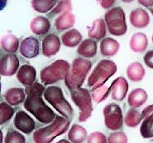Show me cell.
<instances>
[{
    "mask_svg": "<svg viewBox=\"0 0 153 143\" xmlns=\"http://www.w3.org/2000/svg\"><path fill=\"white\" fill-rule=\"evenodd\" d=\"M45 89L42 85L35 82L26 86L25 91L26 97L23 102V107L39 122L47 124L51 123L56 115L43 100L42 95Z\"/></svg>",
    "mask_w": 153,
    "mask_h": 143,
    "instance_id": "cell-1",
    "label": "cell"
},
{
    "mask_svg": "<svg viewBox=\"0 0 153 143\" xmlns=\"http://www.w3.org/2000/svg\"><path fill=\"white\" fill-rule=\"evenodd\" d=\"M69 125V119L56 116L50 125L39 128L33 132V141L35 143H51L57 136L65 133Z\"/></svg>",
    "mask_w": 153,
    "mask_h": 143,
    "instance_id": "cell-2",
    "label": "cell"
},
{
    "mask_svg": "<svg viewBox=\"0 0 153 143\" xmlns=\"http://www.w3.org/2000/svg\"><path fill=\"white\" fill-rule=\"evenodd\" d=\"M91 67L90 60L84 58H75L64 79L66 87L71 91L81 88Z\"/></svg>",
    "mask_w": 153,
    "mask_h": 143,
    "instance_id": "cell-3",
    "label": "cell"
},
{
    "mask_svg": "<svg viewBox=\"0 0 153 143\" xmlns=\"http://www.w3.org/2000/svg\"><path fill=\"white\" fill-rule=\"evenodd\" d=\"M116 64L109 60H100L87 79L88 87L94 89L104 85L105 82L117 72Z\"/></svg>",
    "mask_w": 153,
    "mask_h": 143,
    "instance_id": "cell-4",
    "label": "cell"
},
{
    "mask_svg": "<svg viewBox=\"0 0 153 143\" xmlns=\"http://www.w3.org/2000/svg\"><path fill=\"white\" fill-rule=\"evenodd\" d=\"M45 100L50 103L64 117L70 119L74 111L69 102L65 99L62 89L57 86L47 87L44 92Z\"/></svg>",
    "mask_w": 153,
    "mask_h": 143,
    "instance_id": "cell-5",
    "label": "cell"
},
{
    "mask_svg": "<svg viewBox=\"0 0 153 143\" xmlns=\"http://www.w3.org/2000/svg\"><path fill=\"white\" fill-rule=\"evenodd\" d=\"M70 68L67 61L61 59L56 60L41 70V81L44 85H48L65 79Z\"/></svg>",
    "mask_w": 153,
    "mask_h": 143,
    "instance_id": "cell-6",
    "label": "cell"
},
{
    "mask_svg": "<svg viewBox=\"0 0 153 143\" xmlns=\"http://www.w3.org/2000/svg\"><path fill=\"white\" fill-rule=\"evenodd\" d=\"M71 98L79 108V122H84L87 121L91 116L93 111L92 97L88 90L81 87L71 91Z\"/></svg>",
    "mask_w": 153,
    "mask_h": 143,
    "instance_id": "cell-7",
    "label": "cell"
},
{
    "mask_svg": "<svg viewBox=\"0 0 153 143\" xmlns=\"http://www.w3.org/2000/svg\"><path fill=\"white\" fill-rule=\"evenodd\" d=\"M104 18L110 34L118 36L126 33L127 26L125 13L121 7H115L109 10L105 13Z\"/></svg>",
    "mask_w": 153,
    "mask_h": 143,
    "instance_id": "cell-8",
    "label": "cell"
},
{
    "mask_svg": "<svg viewBox=\"0 0 153 143\" xmlns=\"http://www.w3.org/2000/svg\"><path fill=\"white\" fill-rule=\"evenodd\" d=\"M104 123L111 130H117L123 125V116L121 107L115 103H110L103 109Z\"/></svg>",
    "mask_w": 153,
    "mask_h": 143,
    "instance_id": "cell-9",
    "label": "cell"
},
{
    "mask_svg": "<svg viewBox=\"0 0 153 143\" xmlns=\"http://www.w3.org/2000/svg\"><path fill=\"white\" fill-rule=\"evenodd\" d=\"M19 60L13 54L8 53L2 55L0 59V74L4 76H11L18 71Z\"/></svg>",
    "mask_w": 153,
    "mask_h": 143,
    "instance_id": "cell-10",
    "label": "cell"
},
{
    "mask_svg": "<svg viewBox=\"0 0 153 143\" xmlns=\"http://www.w3.org/2000/svg\"><path fill=\"white\" fill-rule=\"evenodd\" d=\"M13 124L16 129L25 134L32 133L35 128V121L23 110H20L16 113Z\"/></svg>",
    "mask_w": 153,
    "mask_h": 143,
    "instance_id": "cell-11",
    "label": "cell"
},
{
    "mask_svg": "<svg viewBox=\"0 0 153 143\" xmlns=\"http://www.w3.org/2000/svg\"><path fill=\"white\" fill-rule=\"evenodd\" d=\"M39 41L33 36H28L23 39L19 47L20 54L29 59L36 57L39 53Z\"/></svg>",
    "mask_w": 153,
    "mask_h": 143,
    "instance_id": "cell-12",
    "label": "cell"
},
{
    "mask_svg": "<svg viewBox=\"0 0 153 143\" xmlns=\"http://www.w3.org/2000/svg\"><path fill=\"white\" fill-rule=\"evenodd\" d=\"M61 42L59 36L55 34L47 35L42 41V53L50 57L56 55L60 50Z\"/></svg>",
    "mask_w": 153,
    "mask_h": 143,
    "instance_id": "cell-13",
    "label": "cell"
},
{
    "mask_svg": "<svg viewBox=\"0 0 153 143\" xmlns=\"http://www.w3.org/2000/svg\"><path fill=\"white\" fill-rule=\"evenodd\" d=\"M110 89L112 99L117 101H121L127 95L128 89V82L124 77H118L112 82Z\"/></svg>",
    "mask_w": 153,
    "mask_h": 143,
    "instance_id": "cell-14",
    "label": "cell"
},
{
    "mask_svg": "<svg viewBox=\"0 0 153 143\" xmlns=\"http://www.w3.org/2000/svg\"><path fill=\"white\" fill-rule=\"evenodd\" d=\"M36 76V72L35 67L30 64H23L17 72V79L18 81L27 86L35 82Z\"/></svg>",
    "mask_w": 153,
    "mask_h": 143,
    "instance_id": "cell-15",
    "label": "cell"
},
{
    "mask_svg": "<svg viewBox=\"0 0 153 143\" xmlns=\"http://www.w3.org/2000/svg\"><path fill=\"white\" fill-rule=\"evenodd\" d=\"M150 21L148 13L141 8L132 10L130 14V22L136 28H143L147 26Z\"/></svg>",
    "mask_w": 153,
    "mask_h": 143,
    "instance_id": "cell-16",
    "label": "cell"
},
{
    "mask_svg": "<svg viewBox=\"0 0 153 143\" xmlns=\"http://www.w3.org/2000/svg\"><path fill=\"white\" fill-rule=\"evenodd\" d=\"M25 91L21 88H11L4 94V98L10 105L16 106L24 102L26 95Z\"/></svg>",
    "mask_w": 153,
    "mask_h": 143,
    "instance_id": "cell-17",
    "label": "cell"
},
{
    "mask_svg": "<svg viewBox=\"0 0 153 143\" xmlns=\"http://www.w3.org/2000/svg\"><path fill=\"white\" fill-rule=\"evenodd\" d=\"M30 28L34 34L43 35L49 31L50 22L47 17L39 15L32 19L30 24Z\"/></svg>",
    "mask_w": 153,
    "mask_h": 143,
    "instance_id": "cell-18",
    "label": "cell"
},
{
    "mask_svg": "<svg viewBox=\"0 0 153 143\" xmlns=\"http://www.w3.org/2000/svg\"><path fill=\"white\" fill-rule=\"evenodd\" d=\"M97 43L94 40L91 38L86 39L81 42L77 49V53L85 58L93 57L97 53Z\"/></svg>",
    "mask_w": 153,
    "mask_h": 143,
    "instance_id": "cell-19",
    "label": "cell"
},
{
    "mask_svg": "<svg viewBox=\"0 0 153 143\" xmlns=\"http://www.w3.org/2000/svg\"><path fill=\"white\" fill-rule=\"evenodd\" d=\"M106 24L103 19L95 20L92 26L88 30V35L90 38L96 40H100L106 34Z\"/></svg>",
    "mask_w": 153,
    "mask_h": 143,
    "instance_id": "cell-20",
    "label": "cell"
},
{
    "mask_svg": "<svg viewBox=\"0 0 153 143\" xmlns=\"http://www.w3.org/2000/svg\"><path fill=\"white\" fill-rule=\"evenodd\" d=\"M120 44L115 39L107 37L103 38L100 44V51L102 55L105 57L115 55L118 51Z\"/></svg>",
    "mask_w": 153,
    "mask_h": 143,
    "instance_id": "cell-21",
    "label": "cell"
},
{
    "mask_svg": "<svg viewBox=\"0 0 153 143\" xmlns=\"http://www.w3.org/2000/svg\"><path fill=\"white\" fill-rule=\"evenodd\" d=\"M75 23V16L69 11L59 14L55 19L54 26L57 30L63 31L72 27Z\"/></svg>",
    "mask_w": 153,
    "mask_h": 143,
    "instance_id": "cell-22",
    "label": "cell"
},
{
    "mask_svg": "<svg viewBox=\"0 0 153 143\" xmlns=\"http://www.w3.org/2000/svg\"><path fill=\"white\" fill-rule=\"evenodd\" d=\"M148 95L146 91L141 88L132 90L127 98L128 105L134 108H137L143 105L147 100Z\"/></svg>",
    "mask_w": 153,
    "mask_h": 143,
    "instance_id": "cell-23",
    "label": "cell"
},
{
    "mask_svg": "<svg viewBox=\"0 0 153 143\" xmlns=\"http://www.w3.org/2000/svg\"><path fill=\"white\" fill-rule=\"evenodd\" d=\"M82 36L80 32L75 29H72L65 32L61 36L62 43L68 47L73 48L77 46L82 41Z\"/></svg>",
    "mask_w": 153,
    "mask_h": 143,
    "instance_id": "cell-24",
    "label": "cell"
},
{
    "mask_svg": "<svg viewBox=\"0 0 153 143\" xmlns=\"http://www.w3.org/2000/svg\"><path fill=\"white\" fill-rule=\"evenodd\" d=\"M87 137L85 129L77 124H74L68 133V138L72 143H82L87 139Z\"/></svg>",
    "mask_w": 153,
    "mask_h": 143,
    "instance_id": "cell-25",
    "label": "cell"
},
{
    "mask_svg": "<svg viewBox=\"0 0 153 143\" xmlns=\"http://www.w3.org/2000/svg\"><path fill=\"white\" fill-rule=\"evenodd\" d=\"M130 49L136 52H141L145 50L148 45L146 36L142 33L133 34L129 42Z\"/></svg>",
    "mask_w": 153,
    "mask_h": 143,
    "instance_id": "cell-26",
    "label": "cell"
},
{
    "mask_svg": "<svg viewBox=\"0 0 153 143\" xmlns=\"http://www.w3.org/2000/svg\"><path fill=\"white\" fill-rule=\"evenodd\" d=\"M127 76L133 82L141 80L145 74L143 67L138 62H134L129 64L126 70Z\"/></svg>",
    "mask_w": 153,
    "mask_h": 143,
    "instance_id": "cell-27",
    "label": "cell"
},
{
    "mask_svg": "<svg viewBox=\"0 0 153 143\" xmlns=\"http://www.w3.org/2000/svg\"><path fill=\"white\" fill-rule=\"evenodd\" d=\"M1 45L5 51L13 54L17 51L19 42L16 36L12 34H7L1 38Z\"/></svg>",
    "mask_w": 153,
    "mask_h": 143,
    "instance_id": "cell-28",
    "label": "cell"
},
{
    "mask_svg": "<svg viewBox=\"0 0 153 143\" xmlns=\"http://www.w3.org/2000/svg\"><path fill=\"white\" fill-rule=\"evenodd\" d=\"M56 4V0H32V8L39 13H45L50 11Z\"/></svg>",
    "mask_w": 153,
    "mask_h": 143,
    "instance_id": "cell-29",
    "label": "cell"
},
{
    "mask_svg": "<svg viewBox=\"0 0 153 143\" xmlns=\"http://www.w3.org/2000/svg\"><path fill=\"white\" fill-rule=\"evenodd\" d=\"M143 120L140 128L141 135L145 138L153 137V114L145 117Z\"/></svg>",
    "mask_w": 153,
    "mask_h": 143,
    "instance_id": "cell-30",
    "label": "cell"
},
{
    "mask_svg": "<svg viewBox=\"0 0 153 143\" xmlns=\"http://www.w3.org/2000/svg\"><path fill=\"white\" fill-rule=\"evenodd\" d=\"M111 92L110 87L103 85L94 89H91V95L92 99L96 103H100L104 101Z\"/></svg>",
    "mask_w": 153,
    "mask_h": 143,
    "instance_id": "cell-31",
    "label": "cell"
},
{
    "mask_svg": "<svg viewBox=\"0 0 153 143\" xmlns=\"http://www.w3.org/2000/svg\"><path fill=\"white\" fill-rule=\"evenodd\" d=\"M141 120V114L136 110L131 108L126 113L124 121L127 126L133 128L137 126Z\"/></svg>",
    "mask_w": 153,
    "mask_h": 143,
    "instance_id": "cell-32",
    "label": "cell"
},
{
    "mask_svg": "<svg viewBox=\"0 0 153 143\" xmlns=\"http://www.w3.org/2000/svg\"><path fill=\"white\" fill-rule=\"evenodd\" d=\"M14 109L11 106L5 102L0 104V123H4L10 120L14 115Z\"/></svg>",
    "mask_w": 153,
    "mask_h": 143,
    "instance_id": "cell-33",
    "label": "cell"
},
{
    "mask_svg": "<svg viewBox=\"0 0 153 143\" xmlns=\"http://www.w3.org/2000/svg\"><path fill=\"white\" fill-rule=\"evenodd\" d=\"M72 4L70 0H61L57 5L48 14L50 17H53L60 14L64 12L70 11L72 10Z\"/></svg>",
    "mask_w": 153,
    "mask_h": 143,
    "instance_id": "cell-34",
    "label": "cell"
},
{
    "mask_svg": "<svg viewBox=\"0 0 153 143\" xmlns=\"http://www.w3.org/2000/svg\"><path fill=\"white\" fill-rule=\"evenodd\" d=\"M4 143H26V139L19 132L10 130L5 136Z\"/></svg>",
    "mask_w": 153,
    "mask_h": 143,
    "instance_id": "cell-35",
    "label": "cell"
},
{
    "mask_svg": "<svg viewBox=\"0 0 153 143\" xmlns=\"http://www.w3.org/2000/svg\"><path fill=\"white\" fill-rule=\"evenodd\" d=\"M108 143H127V135L123 132L116 131L111 133L107 138Z\"/></svg>",
    "mask_w": 153,
    "mask_h": 143,
    "instance_id": "cell-36",
    "label": "cell"
},
{
    "mask_svg": "<svg viewBox=\"0 0 153 143\" xmlns=\"http://www.w3.org/2000/svg\"><path fill=\"white\" fill-rule=\"evenodd\" d=\"M107 142L106 136L98 131L91 133L87 139V143H107Z\"/></svg>",
    "mask_w": 153,
    "mask_h": 143,
    "instance_id": "cell-37",
    "label": "cell"
},
{
    "mask_svg": "<svg viewBox=\"0 0 153 143\" xmlns=\"http://www.w3.org/2000/svg\"><path fill=\"white\" fill-rule=\"evenodd\" d=\"M143 61L148 67L153 69V50L149 51L145 54Z\"/></svg>",
    "mask_w": 153,
    "mask_h": 143,
    "instance_id": "cell-38",
    "label": "cell"
},
{
    "mask_svg": "<svg viewBox=\"0 0 153 143\" xmlns=\"http://www.w3.org/2000/svg\"><path fill=\"white\" fill-rule=\"evenodd\" d=\"M100 5L104 9H107L111 7L115 2L116 0H96Z\"/></svg>",
    "mask_w": 153,
    "mask_h": 143,
    "instance_id": "cell-39",
    "label": "cell"
},
{
    "mask_svg": "<svg viewBox=\"0 0 153 143\" xmlns=\"http://www.w3.org/2000/svg\"><path fill=\"white\" fill-rule=\"evenodd\" d=\"M137 2L145 7H148L153 5V0H137Z\"/></svg>",
    "mask_w": 153,
    "mask_h": 143,
    "instance_id": "cell-40",
    "label": "cell"
},
{
    "mask_svg": "<svg viewBox=\"0 0 153 143\" xmlns=\"http://www.w3.org/2000/svg\"><path fill=\"white\" fill-rule=\"evenodd\" d=\"M71 142L69 141L67 139H61V140H59V141H57L56 143H71Z\"/></svg>",
    "mask_w": 153,
    "mask_h": 143,
    "instance_id": "cell-41",
    "label": "cell"
},
{
    "mask_svg": "<svg viewBox=\"0 0 153 143\" xmlns=\"http://www.w3.org/2000/svg\"><path fill=\"white\" fill-rule=\"evenodd\" d=\"M122 2H126V3H129V2H133L134 0H121Z\"/></svg>",
    "mask_w": 153,
    "mask_h": 143,
    "instance_id": "cell-42",
    "label": "cell"
},
{
    "mask_svg": "<svg viewBox=\"0 0 153 143\" xmlns=\"http://www.w3.org/2000/svg\"><path fill=\"white\" fill-rule=\"evenodd\" d=\"M150 11H151V13H152V15H153V8H151V9L150 10Z\"/></svg>",
    "mask_w": 153,
    "mask_h": 143,
    "instance_id": "cell-43",
    "label": "cell"
},
{
    "mask_svg": "<svg viewBox=\"0 0 153 143\" xmlns=\"http://www.w3.org/2000/svg\"><path fill=\"white\" fill-rule=\"evenodd\" d=\"M152 42H153V35H152Z\"/></svg>",
    "mask_w": 153,
    "mask_h": 143,
    "instance_id": "cell-44",
    "label": "cell"
}]
</instances>
